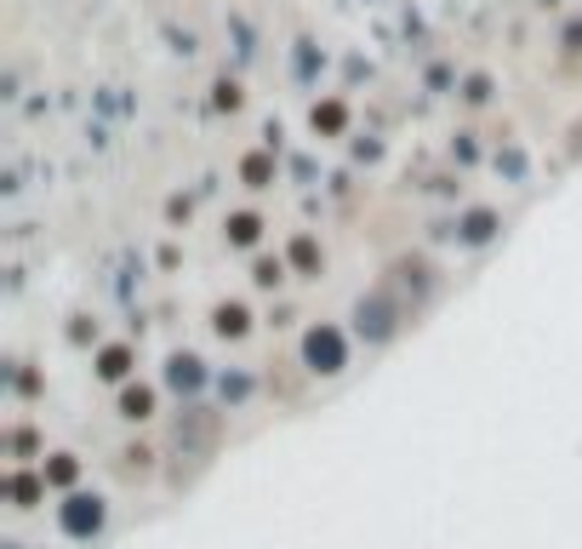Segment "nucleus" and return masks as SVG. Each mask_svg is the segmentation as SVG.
<instances>
[{
    "mask_svg": "<svg viewBox=\"0 0 582 549\" xmlns=\"http://www.w3.org/2000/svg\"><path fill=\"white\" fill-rule=\"evenodd\" d=\"M200 378H206V372H200L194 355H171V366H166V384L171 389H200Z\"/></svg>",
    "mask_w": 582,
    "mask_h": 549,
    "instance_id": "20e7f679",
    "label": "nucleus"
},
{
    "mask_svg": "<svg viewBox=\"0 0 582 549\" xmlns=\"http://www.w3.org/2000/svg\"><path fill=\"white\" fill-rule=\"evenodd\" d=\"M246 178H251V184H263V178H269V161H263V155H258V161H246Z\"/></svg>",
    "mask_w": 582,
    "mask_h": 549,
    "instance_id": "4468645a",
    "label": "nucleus"
},
{
    "mask_svg": "<svg viewBox=\"0 0 582 549\" xmlns=\"http://www.w3.org/2000/svg\"><path fill=\"white\" fill-rule=\"evenodd\" d=\"M354 327H360L371 343H383V338H394V304L383 292H371V297H360L354 304Z\"/></svg>",
    "mask_w": 582,
    "mask_h": 549,
    "instance_id": "7ed1b4c3",
    "label": "nucleus"
},
{
    "mask_svg": "<svg viewBox=\"0 0 582 549\" xmlns=\"http://www.w3.org/2000/svg\"><path fill=\"white\" fill-rule=\"evenodd\" d=\"M302 361H309L314 372H325V378H332V372H343V366H348L343 332H337V327H314L309 338H302Z\"/></svg>",
    "mask_w": 582,
    "mask_h": 549,
    "instance_id": "f257e3e1",
    "label": "nucleus"
},
{
    "mask_svg": "<svg viewBox=\"0 0 582 549\" xmlns=\"http://www.w3.org/2000/svg\"><path fill=\"white\" fill-rule=\"evenodd\" d=\"M246 320H251V315H246L240 304H223V309H217V332H223V338H240Z\"/></svg>",
    "mask_w": 582,
    "mask_h": 549,
    "instance_id": "423d86ee",
    "label": "nucleus"
},
{
    "mask_svg": "<svg viewBox=\"0 0 582 549\" xmlns=\"http://www.w3.org/2000/svg\"><path fill=\"white\" fill-rule=\"evenodd\" d=\"M120 412L126 418H149V412H155V395H149V389H126L120 395Z\"/></svg>",
    "mask_w": 582,
    "mask_h": 549,
    "instance_id": "0eeeda50",
    "label": "nucleus"
},
{
    "mask_svg": "<svg viewBox=\"0 0 582 549\" xmlns=\"http://www.w3.org/2000/svg\"><path fill=\"white\" fill-rule=\"evenodd\" d=\"M281 274H286L281 258H263V264H258V287H281Z\"/></svg>",
    "mask_w": 582,
    "mask_h": 549,
    "instance_id": "9b49d317",
    "label": "nucleus"
},
{
    "mask_svg": "<svg viewBox=\"0 0 582 549\" xmlns=\"http://www.w3.org/2000/svg\"><path fill=\"white\" fill-rule=\"evenodd\" d=\"M292 258H297L302 269H314V241H297V246H292Z\"/></svg>",
    "mask_w": 582,
    "mask_h": 549,
    "instance_id": "ddd939ff",
    "label": "nucleus"
},
{
    "mask_svg": "<svg viewBox=\"0 0 582 549\" xmlns=\"http://www.w3.org/2000/svg\"><path fill=\"white\" fill-rule=\"evenodd\" d=\"M258 230H263V223L251 218V212H240V218L229 223V241H235V246H251V241H258Z\"/></svg>",
    "mask_w": 582,
    "mask_h": 549,
    "instance_id": "6e6552de",
    "label": "nucleus"
},
{
    "mask_svg": "<svg viewBox=\"0 0 582 549\" xmlns=\"http://www.w3.org/2000/svg\"><path fill=\"white\" fill-rule=\"evenodd\" d=\"M126 366H132V355H126V349H109L97 372H104V378H126Z\"/></svg>",
    "mask_w": 582,
    "mask_h": 549,
    "instance_id": "1a4fd4ad",
    "label": "nucleus"
},
{
    "mask_svg": "<svg viewBox=\"0 0 582 549\" xmlns=\"http://www.w3.org/2000/svg\"><path fill=\"white\" fill-rule=\"evenodd\" d=\"M223 395H229V401H246V395H251V378H223Z\"/></svg>",
    "mask_w": 582,
    "mask_h": 549,
    "instance_id": "f8f14e48",
    "label": "nucleus"
},
{
    "mask_svg": "<svg viewBox=\"0 0 582 549\" xmlns=\"http://www.w3.org/2000/svg\"><path fill=\"white\" fill-rule=\"evenodd\" d=\"M314 127L337 132V127H343V104H325V109H314Z\"/></svg>",
    "mask_w": 582,
    "mask_h": 549,
    "instance_id": "9d476101",
    "label": "nucleus"
},
{
    "mask_svg": "<svg viewBox=\"0 0 582 549\" xmlns=\"http://www.w3.org/2000/svg\"><path fill=\"white\" fill-rule=\"evenodd\" d=\"M491 235H497V212H468V218H463V241H468V246L491 241Z\"/></svg>",
    "mask_w": 582,
    "mask_h": 549,
    "instance_id": "39448f33",
    "label": "nucleus"
},
{
    "mask_svg": "<svg viewBox=\"0 0 582 549\" xmlns=\"http://www.w3.org/2000/svg\"><path fill=\"white\" fill-rule=\"evenodd\" d=\"M58 521H63V533H69V538H92L97 527H104V498H86V492H74L69 504L58 510Z\"/></svg>",
    "mask_w": 582,
    "mask_h": 549,
    "instance_id": "f03ea898",
    "label": "nucleus"
}]
</instances>
